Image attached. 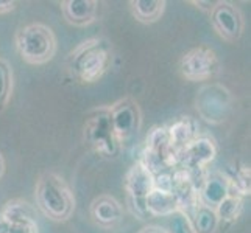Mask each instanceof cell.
I'll return each instance as SVG.
<instances>
[{
	"mask_svg": "<svg viewBox=\"0 0 251 233\" xmlns=\"http://www.w3.org/2000/svg\"><path fill=\"white\" fill-rule=\"evenodd\" d=\"M219 154V146L209 135H198L197 139L187 145L178 155V165L187 171L200 172L206 171L207 167L215 160Z\"/></svg>",
	"mask_w": 251,
	"mask_h": 233,
	"instance_id": "9",
	"label": "cell"
},
{
	"mask_svg": "<svg viewBox=\"0 0 251 233\" xmlns=\"http://www.w3.org/2000/svg\"><path fill=\"white\" fill-rule=\"evenodd\" d=\"M83 134L89 148L101 159L116 160L120 155L122 143L117 140L112 129L108 107H100L91 112L86 118Z\"/></svg>",
	"mask_w": 251,
	"mask_h": 233,
	"instance_id": "4",
	"label": "cell"
},
{
	"mask_svg": "<svg viewBox=\"0 0 251 233\" xmlns=\"http://www.w3.org/2000/svg\"><path fill=\"white\" fill-rule=\"evenodd\" d=\"M34 197L41 213L51 221L64 222L75 212V194L72 188L56 172H42L34 188Z\"/></svg>",
	"mask_w": 251,
	"mask_h": 233,
	"instance_id": "2",
	"label": "cell"
},
{
	"mask_svg": "<svg viewBox=\"0 0 251 233\" xmlns=\"http://www.w3.org/2000/svg\"><path fill=\"white\" fill-rule=\"evenodd\" d=\"M129 202V209H131L133 214H136L139 219H147V218H151L149 212H147V207H145V199H128Z\"/></svg>",
	"mask_w": 251,
	"mask_h": 233,
	"instance_id": "23",
	"label": "cell"
},
{
	"mask_svg": "<svg viewBox=\"0 0 251 233\" xmlns=\"http://www.w3.org/2000/svg\"><path fill=\"white\" fill-rule=\"evenodd\" d=\"M16 50L25 63L42 65L51 61L56 53V36L49 25L33 22L21 27L14 36Z\"/></svg>",
	"mask_w": 251,
	"mask_h": 233,
	"instance_id": "3",
	"label": "cell"
},
{
	"mask_svg": "<svg viewBox=\"0 0 251 233\" xmlns=\"http://www.w3.org/2000/svg\"><path fill=\"white\" fill-rule=\"evenodd\" d=\"M178 70L187 81H209L220 75L222 63L211 47L198 45L181 56Z\"/></svg>",
	"mask_w": 251,
	"mask_h": 233,
	"instance_id": "6",
	"label": "cell"
},
{
	"mask_svg": "<svg viewBox=\"0 0 251 233\" xmlns=\"http://www.w3.org/2000/svg\"><path fill=\"white\" fill-rule=\"evenodd\" d=\"M187 218L195 233H215L220 224L215 210L201 204H198Z\"/></svg>",
	"mask_w": 251,
	"mask_h": 233,
	"instance_id": "18",
	"label": "cell"
},
{
	"mask_svg": "<svg viewBox=\"0 0 251 233\" xmlns=\"http://www.w3.org/2000/svg\"><path fill=\"white\" fill-rule=\"evenodd\" d=\"M232 105H234L232 93L219 83L204 84L195 97L198 115L209 125H220L226 122L232 110Z\"/></svg>",
	"mask_w": 251,
	"mask_h": 233,
	"instance_id": "5",
	"label": "cell"
},
{
	"mask_svg": "<svg viewBox=\"0 0 251 233\" xmlns=\"http://www.w3.org/2000/svg\"><path fill=\"white\" fill-rule=\"evenodd\" d=\"M131 14L142 23H154L166 11V0H129Z\"/></svg>",
	"mask_w": 251,
	"mask_h": 233,
	"instance_id": "17",
	"label": "cell"
},
{
	"mask_svg": "<svg viewBox=\"0 0 251 233\" xmlns=\"http://www.w3.org/2000/svg\"><path fill=\"white\" fill-rule=\"evenodd\" d=\"M13 68L6 59L0 58V112L8 106L13 95Z\"/></svg>",
	"mask_w": 251,
	"mask_h": 233,
	"instance_id": "20",
	"label": "cell"
},
{
	"mask_svg": "<svg viewBox=\"0 0 251 233\" xmlns=\"http://www.w3.org/2000/svg\"><path fill=\"white\" fill-rule=\"evenodd\" d=\"M3 172H5V160L2 157V154H0V179H2Z\"/></svg>",
	"mask_w": 251,
	"mask_h": 233,
	"instance_id": "27",
	"label": "cell"
},
{
	"mask_svg": "<svg viewBox=\"0 0 251 233\" xmlns=\"http://www.w3.org/2000/svg\"><path fill=\"white\" fill-rule=\"evenodd\" d=\"M124 185L128 199H145L153 190V174L136 160L126 171Z\"/></svg>",
	"mask_w": 251,
	"mask_h": 233,
	"instance_id": "13",
	"label": "cell"
},
{
	"mask_svg": "<svg viewBox=\"0 0 251 233\" xmlns=\"http://www.w3.org/2000/svg\"><path fill=\"white\" fill-rule=\"evenodd\" d=\"M209 21L215 33L226 42L239 41L244 33V14L234 3L226 2V0L217 2L214 10L209 13Z\"/></svg>",
	"mask_w": 251,
	"mask_h": 233,
	"instance_id": "8",
	"label": "cell"
},
{
	"mask_svg": "<svg viewBox=\"0 0 251 233\" xmlns=\"http://www.w3.org/2000/svg\"><path fill=\"white\" fill-rule=\"evenodd\" d=\"M111 125L120 143L131 140L142 127V110L139 103L131 97L117 100L108 107Z\"/></svg>",
	"mask_w": 251,
	"mask_h": 233,
	"instance_id": "7",
	"label": "cell"
},
{
	"mask_svg": "<svg viewBox=\"0 0 251 233\" xmlns=\"http://www.w3.org/2000/svg\"><path fill=\"white\" fill-rule=\"evenodd\" d=\"M170 221H169V230L167 233H195L192 224H190L189 218L184 213L176 212L170 214Z\"/></svg>",
	"mask_w": 251,
	"mask_h": 233,
	"instance_id": "21",
	"label": "cell"
},
{
	"mask_svg": "<svg viewBox=\"0 0 251 233\" xmlns=\"http://www.w3.org/2000/svg\"><path fill=\"white\" fill-rule=\"evenodd\" d=\"M0 218L10 224H22V226H39L36 209L24 199L8 201L0 210Z\"/></svg>",
	"mask_w": 251,
	"mask_h": 233,
	"instance_id": "15",
	"label": "cell"
},
{
	"mask_svg": "<svg viewBox=\"0 0 251 233\" xmlns=\"http://www.w3.org/2000/svg\"><path fill=\"white\" fill-rule=\"evenodd\" d=\"M0 233H39V226H22L10 224L0 218Z\"/></svg>",
	"mask_w": 251,
	"mask_h": 233,
	"instance_id": "22",
	"label": "cell"
},
{
	"mask_svg": "<svg viewBox=\"0 0 251 233\" xmlns=\"http://www.w3.org/2000/svg\"><path fill=\"white\" fill-rule=\"evenodd\" d=\"M244 201H245L244 197H240L237 194H229L226 199L215 209L219 221L236 222V219L240 216L242 210H244Z\"/></svg>",
	"mask_w": 251,
	"mask_h": 233,
	"instance_id": "19",
	"label": "cell"
},
{
	"mask_svg": "<svg viewBox=\"0 0 251 233\" xmlns=\"http://www.w3.org/2000/svg\"><path fill=\"white\" fill-rule=\"evenodd\" d=\"M112 45L105 38L83 41L67 56L66 67L72 78L83 84H94L101 80L112 64Z\"/></svg>",
	"mask_w": 251,
	"mask_h": 233,
	"instance_id": "1",
	"label": "cell"
},
{
	"mask_svg": "<svg viewBox=\"0 0 251 233\" xmlns=\"http://www.w3.org/2000/svg\"><path fill=\"white\" fill-rule=\"evenodd\" d=\"M139 233H167V230L166 229H161L158 226H149V227L142 229Z\"/></svg>",
	"mask_w": 251,
	"mask_h": 233,
	"instance_id": "26",
	"label": "cell"
},
{
	"mask_svg": "<svg viewBox=\"0 0 251 233\" xmlns=\"http://www.w3.org/2000/svg\"><path fill=\"white\" fill-rule=\"evenodd\" d=\"M64 19L75 27H86L97 19L99 2L95 0H64L61 2Z\"/></svg>",
	"mask_w": 251,
	"mask_h": 233,
	"instance_id": "14",
	"label": "cell"
},
{
	"mask_svg": "<svg viewBox=\"0 0 251 233\" xmlns=\"http://www.w3.org/2000/svg\"><path fill=\"white\" fill-rule=\"evenodd\" d=\"M16 6H17V2H14V0H0V16L14 11Z\"/></svg>",
	"mask_w": 251,
	"mask_h": 233,
	"instance_id": "25",
	"label": "cell"
},
{
	"mask_svg": "<svg viewBox=\"0 0 251 233\" xmlns=\"http://www.w3.org/2000/svg\"><path fill=\"white\" fill-rule=\"evenodd\" d=\"M229 194V185L225 174L207 171L200 188H198V202L215 210Z\"/></svg>",
	"mask_w": 251,
	"mask_h": 233,
	"instance_id": "11",
	"label": "cell"
},
{
	"mask_svg": "<svg viewBox=\"0 0 251 233\" xmlns=\"http://www.w3.org/2000/svg\"><path fill=\"white\" fill-rule=\"evenodd\" d=\"M189 3L195 5L198 10H201V11L209 14L214 10V6L217 5V0H190Z\"/></svg>",
	"mask_w": 251,
	"mask_h": 233,
	"instance_id": "24",
	"label": "cell"
},
{
	"mask_svg": "<svg viewBox=\"0 0 251 233\" xmlns=\"http://www.w3.org/2000/svg\"><path fill=\"white\" fill-rule=\"evenodd\" d=\"M167 132L170 137L172 149L178 157L179 152L200 135V125L194 117L181 115L170 126H167Z\"/></svg>",
	"mask_w": 251,
	"mask_h": 233,
	"instance_id": "12",
	"label": "cell"
},
{
	"mask_svg": "<svg viewBox=\"0 0 251 233\" xmlns=\"http://www.w3.org/2000/svg\"><path fill=\"white\" fill-rule=\"evenodd\" d=\"M91 218L103 229H114L124 221V207L116 197L101 194L91 202Z\"/></svg>",
	"mask_w": 251,
	"mask_h": 233,
	"instance_id": "10",
	"label": "cell"
},
{
	"mask_svg": "<svg viewBox=\"0 0 251 233\" xmlns=\"http://www.w3.org/2000/svg\"><path fill=\"white\" fill-rule=\"evenodd\" d=\"M145 207L151 218L170 216V214L179 212V205L175 194L172 191H159V190L154 188L145 197Z\"/></svg>",
	"mask_w": 251,
	"mask_h": 233,
	"instance_id": "16",
	"label": "cell"
}]
</instances>
